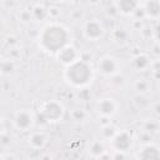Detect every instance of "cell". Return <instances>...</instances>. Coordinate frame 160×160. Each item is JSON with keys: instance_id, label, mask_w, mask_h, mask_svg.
<instances>
[{"instance_id": "277c9868", "label": "cell", "mask_w": 160, "mask_h": 160, "mask_svg": "<svg viewBox=\"0 0 160 160\" xmlns=\"http://www.w3.org/2000/svg\"><path fill=\"white\" fill-rule=\"evenodd\" d=\"M35 116L30 109H19L12 116V125L18 131L29 132L34 128Z\"/></svg>"}, {"instance_id": "8992f818", "label": "cell", "mask_w": 160, "mask_h": 160, "mask_svg": "<svg viewBox=\"0 0 160 160\" xmlns=\"http://www.w3.org/2000/svg\"><path fill=\"white\" fill-rule=\"evenodd\" d=\"M109 141H110V146L112 151L128 154V151L132 148L134 138L128 130H118V132Z\"/></svg>"}, {"instance_id": "2e32d148", "label": "cell", "mask_w": 160, "mask_h": 160, "mask_svg": "<svg viewBox=\"0 0 160 160\" xmlns=\"http://www.w3.org/2000/svg\"><path fill=\"white\" fill-rule=\"evenodd\" d=\"M134 86H135V90H136L139 94H141V95H144V94L150 89V85H149V82H148L145 79H138V80L135 81Z\"/></svg>"}, {"instance_id": "9a60e30c", "label": "cell", "mask_w": 160, "mask_h": 160, "mask_svg": "<svg viewBox=\"0 0 160 160\" xmlns=\"http://www.w3.org/2000/svg\"><path fill=\"white\" fill-rule=\"evenodd\" d=\"M104 152H106V149H105V145H104V142L101 140H96V141H92L90 144V146H89V154L92 158L98 159Z\"/></svg>"}, {"instance_id": "d6986e66", "label": "cell", "mask_w": 160, "mask_h": 160, "mask_svg": "<svg viewBox=\"0 0 160 160\" xmlns=\"http://www.w3.org/2000/svg\"><path fill=\"white\" fill-rule=\"evenodd\" d=\"M2 160H16V158L14 155H5L2 156Z\"/></svg>"}, {"instance_id": "3957f363", "label": "cell", "mask_w": 160, "mask_h": 160, "mask_svg": "<svg viewBox=\"0 0 160 160\" xmlns=\"http://www.w3.org/2000/svg\"><path fill=\"white\" fill-rule=\"evenodd\" d=\"M39 112L46 122H58L64 118L65 108L58 100H48L40 106Z\"/></svg>"}, {"instance_id": "30bf717a", "label": "cell", "mask_w": 160, "mask_h": 160, "mask_svg": "<svg viewBox=\"0 0 160 160\" xmlns=\"http://www.w3.org/2000/svg\"><path fill=\"white\" fill-rule=\"evenodd\" d=\"M136 160H160V150L158 145L154 142L144 144L136 154Z\"/></svg>"}, {"instance_id": "ffe728a7", "label": "cell", "mask_w": 160, "mask_h": 160, "mask_svg": "<svg viewBox=\"0 0 160 160\" xmlns=\"http://www.w3.org/2000/svg\"><path fill=\"white\" fill-rule=\"evenodd\" d=\"M4 131H5V125H4V121L0 119V135H1Z\"/></svg>"}, {"instance_id": "52a82bcc", "label": "cell", "mask_w": 160, "mask_h": 160, "mask_svg": "<svg viewBox=\"0 0 160 160\" xmlns=\"http://www.w3.org/2000/svg\"><path fill=\"white\" fill-rule=\"evenodd\" d=\"M104 24L98 19H90L82 24V35L89 41H99L104 36Z\"/></svg>"}, {"instance_id": "7c38bea8", "label": "cell", "mask_w": 160, "mask_h": 160, "mask_svg": "<svg viewBox=\"0 0 160 160\" xmlns=\"http://www.w3.org/2000/svg\"><path fill=\"white\" fill-rule=\"evenodd\" d=\"M28 142L32 149L40 150L46 146L48 138L42 131H32V132H30V135L28 138Z\"/></svg>"}, {"instance_id": "8fae6325", "label": "cell", "mask_w": 160, "mask_h": 160, "mask_svg": "<svg viewBox=\"0 0 160 160\" xmlns=\"http://www.w3.org/2000/svg\"><path fill=\"white\" fill-rule=\"evenodd\" d=\"M115 8L122 15H132L139 10L140 2L132 0H120L115 2Z\"/></svg>"}, {"instance_id": "4fadbf2b", "label": "cell", "mask_w": 160, "mask_h": 160, "mask_svg": "<svg viewBox=\"0 0 160 160\" xmlns=\"http://www.w3.org/2000/svg\"><path fill=\"white\" fill-rule=\"evenodd\" d=\"M131 65L136 71H145L151 66V59L146 54H139L132 58Z\"/></svg>"}, {"instance_id": "6da1fadb", "label": "cell", "mask_w": 160, "mask_h": 160, "mask_svg": "<svg viewBox=\"0 0 160 160\" xmlns=\"http://www.w3.org/2000/svg\"><path fill=\"white\" fill-rule=\"evenodd\" d=\"M71 35L69 29L61 22L51 21L46 24L38 35L39 48L51 55H56L62 48L70 44Z\"/></svg>"}, {"instance_id": "5b68a950", "label": "cell", "mask_w": 160, "mask_h": 160, "mask_svg": "<svg viewBox=\"0 0 160 160\" xmlns=\"http://www.w3.org/2000/svg\"><path fill=\"white\" fill-rule=\"evenodd\" d=\"M96 70L106 78H112L119 74L120 61L112 55H102L96 61Z\"/></svg>"}, {"instance_id": "9c48e42d", "label": "cell", "mask_w": 160, "mask_h": 160, "mask_svg": "<svg viewBox=\"0 0 160 160\" xmlns=\"http://www.w3.org/2000/svg\"><path fill=\"white\" fill-rule=\"evenodd\" d=\"M116 110H118V102L115 101V99L110 96L102 98L96 102V111L102 118H111L116 112Z\"/></svg>"}, {"instance_id": "ba28073f", "label": "cell", "mask_w": 160, "mask_h": 160, "mask_svg": "<svg viewBox=\"0 0 160 160\" xmlns=\"http://www.w3.org/2000/svg\"><path fill=\"white\" fill-rule=\"evenodd\" d=\"M55 58H56V60H58L60 64H62L64 66H68V65L72 64L74 61H76L78 59H80L81 56H80V52L78 51V49H76L74 45L69 44V45H66L65 48H62V49L55 55Z\"/></svg>"}, {"instance_id": "e0dca14e", "label": "cell", "mask_w": 160, "mask_h": 160, "mask_svg": "<svg viewBox=\"0 0 160 160\" xmlns=\"http://www.w3.org/2000/svg\"><path fill=\"white\" fill-rule=\"evenodd\" d=\"M118 132V130H116V128L114 126V125H105L104 128H102V130H101V135H102V138L104 139H106V140H110L115 134Z\"/></svg>"}, {"instance_id": "5bb4252c", "label": "cell", "mask_w": 160, "mask_h": 160, "mask_svg": "<svg viewBox=\"0 0 160 160\" xmlns=\"http://www.w3.org/2000/svg\"><path fill=\"white\" fill-rule=\"evenodd\" d=\"M142 11L148 18L156 20L160 16V2L158 0L146 1L142 4Z\"/></svg>"}, {"instance_id": "7a4b0ae2", "label": "cell", "mask_w": 160, "mask_h": 160, "mask_svg": "<svg viewBox=\"0 0 160 160\" xmlns=\"http://www.w3.org/2000/svg\"><path fill=\"white\" fill-rule=\"evenodd\" d=\"M95 70L89 60L85 59H78L72 64L65 66L64 69V80L68 85L75 89H82L91 84L94 80Z\"/></svg>"}, {"instance_id": "44dd1931", "label": "cell", "mask_w": 160, "mask_h": 160, "mask_svg": "<svg viewBox=\"0 0 160 160\" xmlns=\"http://www.w3.org/2000/svg\"><path fill=\"white\" fill-rule=\"evenodd\" d=\"M0 160H2V156H1V155H0Z\"/></svg>"}, {"instance_id": "ac0fdd59", "label": "cell", "mask_w": 160, "mask_h": 160, "mask_svg": "<svg viewBox=\"0 0 160 160\" xmlns=\"http://www.w3.org/2000/svg\"><path fill=\"white\" fill-rule=\"evenodd\" d=\"M111 160H126V154L125 152H119V151H112Z\"/></svg>"}]
</instances>
